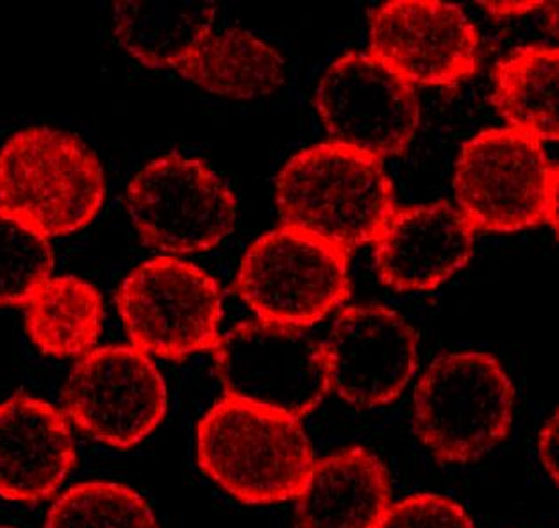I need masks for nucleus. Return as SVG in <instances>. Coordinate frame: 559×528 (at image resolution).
Wrapping results in <instances>:
<instances>
[{"instance_id":"nucleus-26","label":"nucleus","mask_w":559,"mask_h":528,"mask_svg":"<svg viewBox=\"0 0 559 528\" xmlns=\"http://www.w3.org/2000/svg\"><path fill=\"white\" fill-rule=\"evenodd\" d=\"M0 528H16V527H10V525H0Z\"/></svg>"},{"instance_id":"nucleus-22","label":"nucleus","mask_w":559,"mask_h":528,"mask_svg":"<svg viewBox=\"0 0 559 528\" xmlns=\"http://www.w3.org/2000/svg\"><path fill=\"white\" fill-rule=\"evenodd\" d=\"M49 238L0 211V305H22L50 279Z\"/></svg>"},{"instance_id":"nucleus-16","label":"nucleus","mask_w":559,"mask_h":528,"mask_svg":"<svg viewBox=\"0 0 559 528\" xmlns=\"http://www.w3.org/2000/svg\"><path fill=\"white\" fill-rule=\"evenodd\" d=\"M392 507L386 466L365 448L317 460L295 494V528H379Z\"/></svg>"},{"instance_id":"nucleus-13","label":"nucleus","mask_w":559,"mask_h":528,"mask_svg":"<svg viewBox=\"0 0 559 528\" xmlns=\"http://www.w3.org/2000/svg\"><path fill=\"white\" fill-rule=\"evenodd\" d=\"M322 345L329 387L361 409L397 400L418 370L415 328L384 305L345 308Z\"/></svg>"},{"instance_id":"nucleus-21","label":"nucleus","mask_w":559,"mask_h":528,"mask_svg":"<svg viewBox=\"0 0 559 528\" xmlns=\"http://www.w3.org/2000/svg\"><path fill=\"white\" fill-rule=\"evenodd\" d=\"M44 528H159L142 494L117 482H83L50 507Z\"/></svg>"},{"instance_id":"nucleus-18","label":"nucleus","mask_w":559,"mask_h":528,"mask_svg":"<svg viewBox=\"0 0 559 528\" xmlns=\"http://www.w3.org/2000/svg\"><path fill=\"white\" fill-rule=\"evenodd\" d=\"M212 2H122L115 5L118 44L148 69L176 70L213 31Z\"/></svg>"},{"instance_id":"nucleus-20","label":"nucleus","mask_w":559,"mask_h":528,"mask_svg":"<svg viewBox=\"0 0 559 528\" xmlns=\"http://www.w3.org/2000/svg\"><path fill=\"white\" fill-rule=\"evenodd\" d=\"M103 299L86 280L72 275L50 277L31 297L25 328L31 341L52 358L88 353L103 327Z\"/></svg>"},{"instance_id":"nucleus-11","label":"nucleus","mask_w":559,"mask_h":528,"mask_svg":"<svg viewBox=\"0 0 559 528\" xmlns=\"http://www.w3.org/2000/svg\"><path fill=\"white\" fill-rule=\"evenodd\" d=\"M63 404L84 434L123 451L162 425L167 384L151 356L136 347L95 348L72 368Z\"/></svg>"},{"instance_id":"nucleus-2","label":"nucleus","mask_w":559,"mask_h":528,"mask_svg":"<svg viewBox=\"0 0 559 528\" xmlns=\"http://www.w3.org/2000/svg\"><path fill=\"white\" fill-rule=\"evenodd\" d=\"M199 468L241 504L295 499L314 452L300 420L226 396L202 416L195 435Z\"/></svg>"},{"instance_id":"nucleus-4","label":"nucleus","mask_w":559,"mask_h":528,"mask_svg":"<svg viewBox=\"0 0 559 528\" xmlns=\"http://www.w3.org/2000/svg\"><path fill=\"white\" fill-rule=\"evenodd\" d=\"M515 387L499 359L485 352L440 356L418 381L413 431L442 465H468L510 434Z\"/></svg>"},{"instance_id":"nucleus-3","label":"nucleus","mask_w":559,"mask_h":528,"mask_svg":"<svg viewBox=\"0 0 559 528\" xmlns=\"http://www.w3.org/2000/svg\"><path fill=\"white\" fill-rule=\"evenodd\" d=\"M104 199L103 165L72 132L27 128L0 151V211L45 238L84 229L103 209Z\"/></svg>"},{"instance_id":"nucleus-1","label":"nucleus","mask_w":559,"mask_h":528,"mask_svg":"<svg viewBox=\"0 0 559 528\" xmlns=\"http://www.w3.org/2000/svg\"><path fill=\"white\" fill-rule=\"evenodd\" d=\"M275 202L283 226L347 254L378 240L397 209L383 161L333 142L289 157L275 179Z\"/></svg>"},{"instance_id":"nucleus-6","label":"nucleus","mask_w":559,"mask_h":528,"mask_svg":"<svg viewBox=\"0 0 559 528\" xmlns=\"http://www.w3.org/2000/svg\"><path fill=\"white\" fill-rule=\"evenodd\" d=\"M348 272L347 252L283 226L247 249L236 293L263 322L308 328L347 302Z\"/></svg>"},{"instance_id":"nucleus-14","label":"nucleus","mask_w":559,"mask_h":528,"mask_svg":"<svg viewBox=\"0 0 559 528\" xmlns=\"http://www.w3.org/2000/svg\"><path fill=\"white\" fill-rule=\"evenodd\" d=\"M474 238L476 230L449 202L397 207L373 241L379 279L401 293L437 289L465 268Z\"/></svg>"},{"instance_id":"nucleus-17","label":"nucleus","mask_w":559,"mask_h":528,"mask_svg":"<svg viewBox=\"0 0 559 528\" xmlns=\"http://www.w3.org/2000/svg\"><path fill=\"white\" fill-rule=\"evenodd\" d=\"M177 74L218 97H265L285 83L283 56L243 27L212 31L185 61Z\"/></svg>"},{"instance_id":"nucleus-10","label":"nucleus","mask_w":559,"mask_h":528,"mask_svg":"<svg viewBox=\"0 0 559 528\" xmlns=\"http://www.w3.org/2000/svg\"><path fill=\"white\" fill-rule=\"evenodd\" d=\"M314 108L333 143L381 161L403 156L420 123L417 88L368 52H347L329 64Z\"/></svg>"},{"instance_id":"nucleus-9","label":"nucleus","mask_w":559,"mask_h":528,"mask_svg":"<svg viewBox=\"0 0 559 528\" xmlns=\"http://www.w3.org/2000/svg\"><path fill=\"white\" fill-rule=\"evenodd\" d=\"M128 209L148 247L168 254H197L231 235L238 204L206 163L173 152L148 163L129 182Z\"/></svg>"},{"instance_id":"nucleus-23","label":"nucleus","mask_w":559,"mask_h":528,"mask_svg":"<svg viewBox=\"0 0 559 528\" xmlns=\"http://www.w3.org/2000/svg\"><path fill=\"white\" fill-rule=\"evenodd\" d=\"M379 528H476V525L454 500L423 493L392 505Z\"/></svg>"},{"instance_id":"nucleus-8","label":"nucleus","mask_w":559,"mask_h":528,"mask_svg":"<svg viewBox=\"0 0 559 528\" xmlns=\"http://www.w3.org/2000/svg\"><path fill=\"white\" fill-rule=\"evenodd\" d=\"M117 305L133 347L147 356L181 361L221 339V286L188 261L140 264L118 289Z\"/></svg>"},{"instance_id":"nucleus-12","label":"nucleus","mask_w":559,"mask_h":528,"mask_svg":"<svg viewBox=\"0 0 559 528\" xmlns=\"http://www.w3.org/2000/svg\"><path fill=\"white\" fill-rule=\"evenodd\" d=\"M368 55L415 88L456 86L477 74L481 39L457 5L397 0L370 13Z\"/></svg>"},{"instance_id":"nucleus-25","label":"nucleus","mask_w":559,"mask_h":528,"mask_svg":"<svg viewBox=\"0 0 559 528\" xmlns=\"http://www.w3.org/2000/svg\"><path fill=\"white\" fill-rule=\"evenodd\" d=\"M483 10L493 19H513V16L530 15L533 11L545 10V2H483Z\"/></svg>"},{"instance_id":"nucleus-15","label":"nucleus","mask_w":559,"mask_h":528,"mask_svg":"<svg viewBox=\"0 0 559 528\" xmlns=\"http://www.w3.org/2000/svg\"><path fill=\"white\" fill-rule=\"evenodd\" d=\"M74 465V435L63 412L29 395L0 404V499L44 502L63 485Z\"/></svg>"},{"instance_id":"nucleus-5","label":"nucleus","mask_w":559,"mask_h":528,"mask_svg":"<svg viewBox=\"0 0 559 528\" xmlns=\"http://www.w3.org/2000/svg\"><path fill=\"white\" fill-rule=\"evenodd\" d=\"M456 207L472 229L516 232L558 227V165L544 143L511 128L485 129L463 145Z\"/></svg>"},{"instance_id":"nucleus-19","label":"nucleus","mask_w":559,"mask_h":528,"mask_svg":"<svg viewBox=\"0 0 559 528\" xmlns=\"http://www.w3.org/2000/svg\"><path fill=\"white\" fill-rule=\"evenodd\" d=\"M491 103L511 129L542 143L556 142L559 136L558 49L530 45L497 63Z\"/></svg>"},{"instance_id":"nucleus-7","label":"nucleus","mask_w":559,"mask_h":528,"mask_svg":"<svg viewBox=\"0 0 559 528\" xmlns=\"http://www.w3.org/2000/svg\"><path fill=\"white\" fill-rule=\"evenodd\" d=\"M213 352L218 381L233 400L300 420L328 395L324 345L306 328L238 323Z\"/></svg>"},{"instance_id":"nucleus-24","label":"nucleus","mask_w":559,"mask_h":528,"mask_svg":"<svg viewBox=\"0 0 559 528\" xmlns=\"http://www.w3.org/2000/svg\"><path fill=\"white\" fill-rule=\"evenodd\" d=\"M558 412L550 416L544 429L540 432V441H538V455L544 466L545 473L549 475L552 482H558Z\"/></svg>"}]
</instances>
